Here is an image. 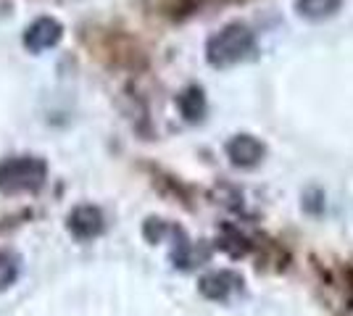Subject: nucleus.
I'll return each instance as SVG.
<instances>
[{
  "instance_id": "nucleus-5",
  "label": "nucleus",
  "mask_w": 353,
  "mask_h": 316,
  "mask_svg": "<svg viewBox=\"0 0 353 316\" xmlns=\"http://www.w3.org/2000/svg\"><path fill=\"white\" fill-rule=\"evenodd\" d=\"M198 290L201 295L208 298V301H230L235 298L237 293H243V277L232 269H219V271H208L201 277L198 282Z\"/></svg>"
},
{
  "instance_id": "nucleus-9",
  "label": "nucleus",
  "mask_w": 353,
  "mask_h": 316,
  "mask_svg": "<svg viewBox=\"0 0 353 316\" xmlns=\"http://www.w3.org/2000/svg\"><path fill=\"white\" fill-rule=\"evenodd\" d=\"M182 232H185L182 227L172 224V222H166V219H156V216H150L145 224H143V235H145V240L150 242V245H159V242H163L166 238L176 240Z\"/></svg>"
},
{
  "instance_id": "nucleus-8",
  "label": "nucleus",
  "mask_w": 353,
  "mask_h": 316,
  "mask_svg": "<svg viewBox=\"0 0 353 316\" xmlns=\"http://www.w3.org/2000/svg\"><path fill=\"white\" fill-rule=\"evenodd\" d=\"M343 0H298L295 3V11L301 19H309V21H324L332 14H338Z\"/></svg>"
},
{
  "instance_id": "nucleus-2",
  "label": "nucleus",
  "mask_w": 353,
  "mask_h": 316,
  "mask_svg": "<svg viewBox=\"0 0 353 316\" xmlns=\"http://www.w3.org/2000/svg\"><path fill=\"white\" fill-rule=\"evenodd\" d=\"M48 180V161L43 156H8L0 161V193H37Z\"/></svg>"
},
{
  "instance_id": "nucleus-3",
  "label": "nucleus",
  "mask_w": 353,
  "mask_h": 316,
  "mask_svg": "<svg viewBox=\"0 0 353 316\" xmlns=\"http://www.w3.org/2000/svg\"><path fill=\"white\" fill-rule=\"evenodd\" d=\"M61 40H63V24H61L56 16H40V19H34L30 27L24 30V37H21L24 48L30 53H34V56H40L45 50L56 48Z\"/></svg>"
},
{
  "instance_id": "nucleus-7",
  "label": "nucleus",
  "mask_w": 353,
  "mask_h": 316,
  "mask_svg": "<svg viewBox=\"0 0 353 316\" xmlns=\"http://www.w3.org/2000/svg\"><path fill=\"white\" fill-rule=\"evenodd\" d=\"M176 108H179L182 119L188 121V124H201V121L206 119L208 111L206 90L201 85H188L185 90L176 95Z\"/></svg>"
},
{
  "instance_id": "nucleus-6",
  "label": "nucleus",
  "mask_w": 353,
  "mask_h": 316,
  "mask_svg": "<svg viewBox=\"0 0 353 316\" xmlns=\"http://www.w3.org/2000/svg\"><path fill=\"white\" fill-rule=\"evenodd\" d=\"M224 151H227V158H230L232 166H237V169H253V166H259L264 161L266 145L256 135L240 132V135L227 140Z\"/></svg>"
},
{
  "instance_id": "nucleus-4",
  "label": "nucleus",
  "mask_w": 353,
  "mask_h": 316,
  "mask_svg": "<svg viewBox=\"0 0 353 316\" xmlns=\"http://www.w3.org/2000/svg\"><path fill=\"white\" fill-rule=\"evenodd\" d=\"M66 229H69L79 242L95 240V238L103 235V229H105L103 211L98 209V206H92V203H82V206H77V209L66 216Z\"/></svg>"
},
{
  "instance_id": "nucleus-10",
  "label": "nucleus",
  "mask_w": 353,
  "mask_h": 316,
  "mask_svg": "<svg viewBox=\"0 0 353 316\" xmlns=\"http://www.w3.org/2000/svg\"><path fill=\"white\" fill-rule=\"evenodd\" d=\"M21 258L14 251H0V290H8L19 280Z\"/></svg>"
},
{
  "instance_id": "nucleus-1",
  "label": "nucleus",
  "mask_w": 353,
  "mask_h": 316,
  "mask_svg": "<svg viewBox=\"0 0 353 316\" xmlns=\"http://www.w3.org/2000/svg\"><path fill=\"white\" fill-rule=\"evenodd\" d=\"M259 50L256 32L248 24L232 21L219 32H214L206 43V61L214 69H230L243 61H250Z\"/></svg>"
}]
</instances>
